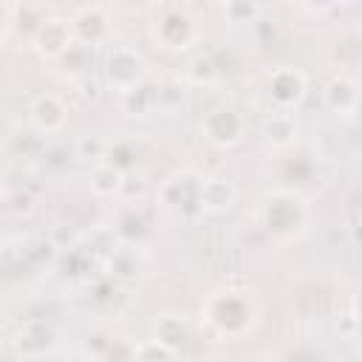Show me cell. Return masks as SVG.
<instances>
[{
	"label": "cell",
	"instance_id": "1",
	"mask_svg": "<svg viewBox=\"0 0 362 362\" xmlns=\"http://www.w3.org/2000/svg\"><path fill=\"white\" fill-rule=\"evenodd\" d=\"M263 320L257 294L243 280H229L212 288L198 305V325L215 342H243Z\"/></svg>",
	"mask_w": 362,
	"mask_h": 362
},
{
	"label": "cell",
	"instance_id": "2",
	"mask_svg": "<svg viewBox=\"0 0 362 362\" xmlns=\"http://www.w3.org/2000/svg\"><path fill=\"white\" fill-rule=\"evenodd\" d=\"M311 215H314V209H311V201L305 192H300L294 187L274 184L260 195L257 209H255V223L272 243L291 246L308 235Z\"/></svg>",
	"mask_w": 362,
	"mask_h": 362
},
{
	"label": "cell",
	"instance_id": "3",
	"mask_svg": "<svg viewBox=\"0 0 362 362\" xmlns=\"http://www.w3.org/2000/svg\"><path fill=\"white\" fill-rule=\"evenodd\" d=\"M147 37L164 54H187L201 42V23L189 3L158 0L147 6Z\"/></svg>",
	"mask_w": 362,
	"mask_h": 362
},
{
	"label": "cell",
	"instance_id": "4",
	"mask_svg": "<svg viewBox=\"0 0 362 362\" xmlns=\"http://www.w3.org/2000/svg\"><path fill=\"white\" fill-rule=\"evenodd\" d=\"M204 173H198L195 167H181L173 170L170 175L161 178V184L156 187V206L161 212H167L175 221L184 223H195L204 218Z\"/></svg>",
	"mask_w": 362,
	"mask_h": 362
},
{
	"label": "cell",
	"instance_id": "5",
	"mask_svg": "<svg viewBox=\"0 0 362 362\" xmlns=\"http://www.w3.org/2000/svg\"><path fill=\"white\" fill-rule=\"evenodd\" d=\"M150 79V65L144 54L130 42H113L102 57V82L119 96Z\"/></svg>",
	"mask_w": 362,
	"mask_h": 362
},
{
	"label": "cell",
	"instance_id": "6",
	"mask_svg": "<svg viewBox=\"0 0 362 362\" xmlns=\"http://www.w3.org/2000/svg\"><path fill=\"white\" fill-rule=\"evenodd\" d=\"M198 133L209 147L232 150V147L243 144V139L249 136V116L243 107H238L232 102H221V105H212L201 116Z\"/></svg>",
	"mask_w": 362,
	"mask_h": 362
},
{
	"label": "cell",
	"instance_id": "7",
	"mask_svg": "<svg viewBox=\"0 0 362 362\" xmlns=\"http://www.w3.org/2000/svg\"><path fill=\"white\" fill-rule=\"evenodd\" d=\"M263 93L269 102V110H280V113H297V107L305 102L308 96V76L303 68H297L294 62H277L269 68L266 82H263Z\"/></svg>",
	"mask_w": 362,
	"mask_h": 362
},
{
	"label": "cell",
	"instance_id": "8",
	"mask_svg": "<svg viewBox=\"0 0 362 362\" xmlns=\"http://www.w3.org/2000/svg\"><path fill=\"white\" fill-rule=\"evenodd\" d=\"M153 206H147L141 198L133 201V198H122L119 201V209L113 215V223H110V232L119 243H127V246H147V240L153 238L156 232V218H153Z\"/></svg>",
	"mask_w": 362,
	"mask_h": 362
},
{
	"label": "cell",
	"instance_id": "9",
	"mask_svg": "<svg viewBox=\"0 0 362 362\" xmlns=\"http://www.w3.org/2000/svg\"><path fill=\"white\" fill-rule=\"evenodd\" d=\"M68 23L74 31V40L90 48H110L113 45V17L107 6L102 3H82L68 11Z\"/></svg>",
	"mask_w": 362,
	"mask_h": 362
},
{
	"label": "cell",
	"instance_id": "10",
	"mask_svg": "<svg viewBox=\"0 0 362 362\" xmlns=\"http://www.w3.org/2000/svg\"><path fill=\"white\" fill-rule=\"evenodd\" d=\"M57 348V328L48 320H23L8 337V351L23 362H42Z\"/></svg>",
	"mask_w": 362,
	"mask_h": 362
},
{
	"label": "cell",
	"instance_id": "11",
	"mask_svg": "<svg viewBox=\"0 0 362 362\" xmlns=\"http://www.w3.org/2000/svg\"><path fill=\"white\" fill-rule=\"evenodd\" d=\"M54 11L45 6V3H31V0H23V3H8L3 0L0 3V23H3V40L8 42L11 37H20L23 42L31 45L34 34L42 28V23L51 17Z\"/></svg>",
	"mask_w": 362,
	"mask_h": 362
},
{
	"label": "cell",
	"instance_id": "12",
	"mask_svg": "<svg viewBox=\"0 0 362 362\" xmlns=\"http://www.w3.org/2000/svg\"><path fill=\"white\" fill-rule=\"evenodd\" d=\"M25 119H28V127H34L40 136L48 139V136H59L68 127L71 107L59 93H37L28 102Z\"/></svg>",
	"mask_w": 362,
	"mask_h": 362
},
{
	"label": "cell",
	"instance_id": "13",
	"mask_svg": "<svg viewBox=\"0 0 362 362\" xmlns=\"http://www.w3.org/2000/svg\"><path fill=\"white\" fill-rule=\"evenodd\" d=\"M71 42H74V31H71L68 17H62V14H51V17L42 23V28L34 34V40H31L28 48H31L40 59H45V62H57V59L71 48Z\"/></svg>",
	"mask_w": 362,
	"mask_h": 362
},
{
	"label": "cell",
	"instance_id": "14",
	"mask_svg": "<svg viewBox=\"0 0 362 362\" xmlns=\"http://www.w3.org/2000/svg\"><path fill=\"white\" fill-rule=\"evenodd\" d=\"M322 102L325 107L339 116V119H354L362 107V90L356 76L351 74H334L325 85H322Z\"/></svg>",
	"mask_w": 362,
	"mask_h": 362
},
{
	"label": "cell",
	"instance_id": "15",
	"mask_svg": "<svg viewBox=\"0 0 362 362\" xmlns=\"http://www.w3.org/2000/svg\"><path fill=\"white\" fill-rule=\"evenodd\" d=\"M82 351H85L88 362H133L136 339L116 337L110 331H93L85 337Z\"/></svg>",
	"mask_w": 362,
	"mask_h": 362
},
{
	"label": "cell",
	"instance_id": "16",
	"mask_svg": "<svg viewBox=\"0 0 362 362\" xmlns=\"http://www.w3.org/2000/svg\"><path fill=\"white\" fill-rule=\"evenodd\" d=\"M280 156V184L283 187H294L303 192V184L314 178L317 173V164H320V156L308 147H303V141H297L291 150L286 153H277Z\"/></svg>",
	"mask_w": 362,
	"mask_h": 362
},
{
	"label": "cell",
	"instance_id": "17",
	"mask_svg": "<svg viewBox=\"0 0 362 362\" xmlns=\"http://www.w3.org/2000/svg\"><path fill=\"white\" fill-rule=\"evenodd\" d=\"M119 107H122V113L130 116V119H147V116L164 110V85L147 79V82H141L139 88L122 93V96H119Z\"/></svg>",
	"mask_w": 362,
	"mask_h": 362
},
{
	"label": "cell",
	"instance_id": "18",
	"mask_svg": "<svg viewBox=\"0 0 362 362\" xmlns=\"http://www.w3.org/2000/svg\"><path fill=\"white\" fill-rule=\"evenodd\" d=\"M260 136L263 141L274 150V153H286L300 141V124L294 113H280V110H269L263 116L260 124Z\"/></svg>",
	"mask_w": 362,
	"mask_h": 362
},
{
	"label": "cell",
	"instance_id": "19",
	"mask_svg": "<svg viewBox=\"0 0 362 362\" xmlns=\"http://www.w3.org/2000/svg\"><path fill=\"white\" fill-rule=\"evenodd\" d=\"M153 339H158L161 345H167L170 351L181 354L189 339H192V322L187 314H178V311H164L153 320Z\"/></svg>",
	"mask_w": 362,
	"mask_h": 362
},
{
	"label": "cell",
	"instance_id": "20",
	"mask_svg": "<svg viewBox=\"0 0 362 362\" xmlns=\"http://www.w3.org/2000/svg\"><path fill=\"white\" fill-rule=\"evenodd\" d=\"M113 280H119L122 286L124 283H133L141 272H144V249L141 246H127V243H116L107 257H105V269Z\"/></svg>",
	"mask_w": 362,
	"mask_h": 362
},
{
	"label": "cell",
	"instance_id": "21",
	"mask_svg": "<svg viewBox=\"0 0 362 362\" xmlns=\"http://www.w3.org/2000/svg\"><path fill=\"white\" fill-rule=\"evenodd\" d=\"M96 57L99 51L90 48V45H82V42H71V48L54 62L59 68V76L68 79V82H79V79H88L93 76V68H96Z\"/></svg>",
	"mask_w": 362,
	"mask_h": 362
},
{
	"label": "cell",
	"instance_id": "22",
	"mask_svg": "<svg viewBox=\"0 0 362 362\" xmlns=\"http://www.w3.org/2000/svg\"><path fill=\"white\" fill-rule=\"evenodd\" d=\"M130 175H124L119 167L99 161L88 170V189L93 198H122L124 187H127Z\"/></svg>",
	"mask_w": 362,
	"mask_h": 362
},
{
	"label": "cell",
	"instance_id": "23",
	"mask_svg": "<svg viewBox=\"0 0 362 362\" xmlns=\"http://www.w3.org/2000/svg\"><path fill=\"white\" fill-rule=\"evenodd\" d=\"M201 201H204V215H223V212H229L235 206L238 187L226 175H206Z\"/></svg>",
	"mask_w": 362,
	"mask_h": 362
},
{
	"label": "cell",
	"instance_id": "24",
	"mask_svg": "<svg viewBox=\"0 0 362 362\" xmlns=\"http://www.w3.org/2000/svg\"><path fill=\"white\" fill-rule=\"evenodd\" d=\"M82 297H85V303H88L96 314H102L105 308H110V305L119 303V297H122V283L113 280L107 272H102V274H96V277L82 280Z\"/></svg>",
	"mask_w": 362,
	"mask_h": 362
},
{
	"label": "cell",
	"instance_id": "25",
	"mask_svg": "<svg viewBox=\"0 0 362 362\" xmlns=\"http://www.w3.org/2000/svg\"><path fill=\"white\" fill-rule=\"evenodd\" d=\"M218 76H221V65L209 51H195L181 68L184 85H192V88H209L218 82Z\"/></svg>",
	"mask_w": 362,
	"mask_h": 362
},
{
	"label": "cell",
	"instance_id": "26",
	"mask_svg": "<svg viewBox=\"0 0 362 362\" xmlns=\"http://www.w3.org/2000/svg\"><path fill=\"white\" fill-rule=\"evenodd\" d=\"M105 161L119 167L124 175H130L139 161H141V147H139V139L136 136H122V139H107V153H105Z\"/></svg>",
	"mask_w": 362,
	"mask_h": 362
},
{
	"label": "cell",
	"instance_id": "27",
	"mask_svg": "<svg viewBox=\"0 0 362 362\" xmlns=\"http://www.w3.org/2000/svg\"><path fill=\"white\" fill-rule=\"evenodd\" d=\"M221 14L229 25H249L252 28L266 14V6L252 3V0H229V3H221Z\"/></svg>",
	"mask_w": 362,
	"mask_h": 362
},
{
	"label": "cell",
	"instance_id": "28",
	"mask_svg": "<svg viewBox=\"0 0 362 362\" xmlns=\"http://www.w3.org/2000/svg\"><path fill=\"white\" fill-rule=\"evenodd\" d=\"M105 153H107V139L93 136V133L79 136V139H76V144H74V158L88 161L90 167H93V164H99V161H105Z\"/></svg>",
	"mask_w": 362,
	"mask_h": 362
},
{
	"label": "cell",
	"instance_id": "29",
	"mask_svg": "<svg viewBox=\"0 0 362 362\" xmlns=\"http://www.w3.org/2000/svg\"><path fill=\"white\" fill-rule=\"evenodd\" d=\"M133 362H178V354L170 351L167 345H161L158 339L147 337V339H136Z\"/></svg>",
	"mask_w": 362,
	"mask_h": 362
},
{
	"label": "cell",
	"instance_id": "30",
	"mask_svg": "<svg viewBox=\"0 0 362 362\" xmlns=\"http://www.w3.org/2000/svg\"><path fill=\"white\" fill-rule=\"evenodd\" d=\"M252 37L260 48H274V42H280V23L274 17H269V11L252 25Z\"/></svg>",
	"mask_w": 362,
	"mask_h": 362
},
{
	"label": "cell",
	"instance_id": "31",
	"mask_svg": "<svg viewBox=\"0 0 362 362\" xmlns=\"http://www.w3.org/2000/svg\"><path fill=\"white\" fill-rule=\"evenodd\" d=\"M351 322H354V339L362 348V286L356 288V294L351 300Z\"/></svg>",
	"mask_w": 362,
	"mask_h": 362
},
{
	"label": "cell",
	"instance_id": "32",
	"mask_svg": "<svg viewBox=\"0 0 362 362\" xmlns=\"http://www.w3.org/2000/svg\"><path fill=\"white\" fill-rule=\"evenodd\" d=\"M235 362H277V359H269V356H243V359H235Z\"/></svg>",
	"mask_w": 362,
	"mask_h": 362
}]
</instances>
